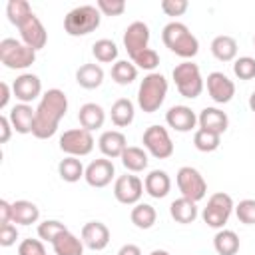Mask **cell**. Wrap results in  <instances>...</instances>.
<instances>
[{"label":"cell","instance_id":"52","mask_svg":"<svg viewBox=\"0 0 255 255\" xmlns=\"http://www.w3.org/2000/svg\"><path fill=\"white\" fill-rule=\"evenodd\" d=\"M253 46H255V36H253Z\"/></svg>","mask_w":255,"mask_h":255},{"label":"cell","instance_id":"39","mask_svg":"<svg viewBox=\"0 0 255 255\" xmlns=\"http://www.w3.org/2000/svg\"><path fill=\"white\" fill-rule=\"evenodd\" d=\"M233 74L239 80H253L255 78V58L251 56H239L233 62Z\"/></svg>","mask_w":255,"mask_h":255},{"label":"cell","instance_id":"41","mask_svg":"<svg viewBox=\"0 0 255 255\" xmlns=\"http://www.w3.org/2000/svg\"><path fill=\"white\" fill-rule=\"evenodd\" d=\"M235 215L245 225H255V199H241L235 205Z\"/></svg>","mask_w":255,"mask_h":255},{"label":"cell","instance_id":"11","mask_svg":"<svg viewBox=\"0 0 255 255\" xmlns=\"http://www.w3.org/2000/svg\"><path fill=\"white\" fill-rule=\"evenodd\" d=\"M18 30H20V36H22V42L26 44V46H30L32 50H42L44 46H46V42H48V32H46V28H44V24L40 22V18L32 12L30 16H26L18 26H16Z\"/></svg>","mask_w":255,"mask_h":255},{"label":"cell","instance_id":"15","mask_svg":"<svg viewBox=\"0 0 255 255\" xmlns=\"http://www.w3.org/2000/svg\"><path fill=\"white\" fill-rule=\"evenodd\" d=\"M116 175V167L112 163V159L108 157H100V159H94L88 167H86V173H84V179L88 185L92 187H106L112 183Z\"/></svg>","mask_w":255,"mask_h":255},{"label":"cell","instance_id":"32","mask_svg":"<svg viewBox=\"0 0 255 255\" xmlns=\"http://www.w3.org/2000/svg\"><path fill=\"white\" fill-rule=\"evenodd\" d=\"M129 219L137 229H149V227H153V223L157 219V213H155L153 205H149V203H135L131 207Z\"/></svg>","mask_w":255,"mask_h":255},{"label":"cell","instance_id":"12","mask_svg":"<svg viewBox=\"0 0 255 255\" xmlns=\"http://www.w3.org/2000/svg\"><path fill=\"white\" fill-rule=\"evenodd\" d=\"M143 181L137 177V175H120L114 183V195L120 203L124 205H135L139 203L141 199V193H143Z\"/></svg>","mask_w":255,"mask_h":255},{"label":"cell","instance_id":"23","mask_svg":"<svg viewBox=\"0 0 255 255\" xmlns=\"http://www.w3.org/2000/svg\"><path fill=\"white\" fill-rule=\"evenodd\" d=\"M78 122L84 129L88 131H94V129H100L106 122V112L100 104H94V102H88L80 108L78 112Z\"/></svg>","mask_w":255,"mask_h":255},{"label":"cell","instance_id":"34","mask_svg":"<svg viewBox=\"0 0 255 255\" xmlns=\"http://www.w3.org/2000/svg\"><path fill=\"white\" fill-rule=\"evenodd\" d=\"M92 54H94V58L98 60V62H102V64H110V62H118V46H116V42L114 40H110V38H100V40H96L94 42V46H92Z\"/></svg>","mask_w":255,"mask_h":255},{"label":"cell","instance_id":"16","mask_svg":"<svg viewBox=\"0 0 255 255\" xmlns=\"http://www.w3.org/2000/svg\"><path fill=\"white\" fill-rule=\"evenodd\" d=\"M12 94L20 104H30L42 94V82L36 74H20L12 84Z\"/></svg>","mask_w":255,"mask_h":255},{"label":"cell","instance_id":"35","mask_svg":"<svg viewBox=\"0 0 255 255\" xmlns=\"http://www.w3.org/2000/svg\"><path fill=\"white\" fill-rule=\"evenodd\" d=\"M137 78V68L133 62H128V60H118L114 66H112V80L120 86H128L131 84L133 80Z\"/></svg>","mask_w":255,"mask_h":255},{"label":"cell","instance_id":"42","mask_svg":"<svg viewBox=\"0 0 255 255\" xmlns=\"http://www.w3.org/2000/svg\"><path fill=\"white\" fill-rule=\"evenodd\" d=\"M96 8L104 16H120L126 12V2L124 0H98Z\"/></svg>","mask_w":255,"mask_h":255},{"label":"cell","instance_id":"24","mask_svg":"<svg viewBox=\"0 0 255 255\" xmlns=\"http://www.w3.org/2000/svg\"><path fill=\"white\" fill-rule=\"evenodd\" d=\"M84 241L80 237H76L70 229L60 233L54 241H52V249L56 255H84Z\"/></svg>","mask_w":255,"mask_h":255},{"label":"cell","instance_id":"1","mask_svg":"<svg viewBox=\"0 0 255 255\" xmlns=\"http://www.w3.org/2000/svg\"><path fill=\"white\" fill-rule=\"evenodd\" d=\"M68 112V98L62 90L52 88L44 92L40 98V104L36 108V120H34V131L32 135L38 139H48L58 131L60 120Z\"/></svg>","mask_w":255,"mask_h":255},{"label":"cell","instance_id":"7","mask_svg":"<svg viewBox=\"0 0 255 255\" xmlns=\"http://www.w3.org/2000/svg\"><path fill=\"white\" fill-rule=\"evenodd\" d=\"M235 209L233 205V199L229 193H223V191H217L213 193L209 199H207V205L203 207L201 211V217L203 221L213 227V229H223V225L227 223L231 211Z\"/></svg>","mask_w":255,"mask_h":255},{"label":"cell","instance_id":"27","mask_svg":"<svg viewBox=\"0 0 255 255\" xmlns=\"http://www.w3.org/2000/svg\"><path fill=\"white\" fill-rule=\"evenodd\" d=\"M76 82L84 90H96L104 82V70L100 64H82L76 70Z\"/></svg>","mask_w":255,"mask_h":255},{"label":"cell","instance_id":"43","mask_svg":"<svg viewBox=\"0 0 255 255\" xmlns=\"http://www.w3.org/2000/svg\"><path fill=\"white\" fill-rule=\"evenodd\" d=\"M18 255H46L44 243L40 239H24L18 245Z\"/></svg>","mask_w":255,"mask_h":255},{"label":"cell","instance_id":"26","mask_svg":"<svg viewBox=\"0 0 255 255\" xmlns=\"http://www.w3.org/2000/svg\"><path fill=\"white\" fill-rule=\"evenodd\" d=\"M40 219V209L36 203L28 199H18L12 203V223L16 225H32Z\"/></svg>","mask_w":255,"mask_h":255},{"label":"cell","instance_id":"46","mask_svg":"<svg viewBox=\"0 0 255 255\" xmlns=\"http://www.w3.org/2000/svg\"><path fill=\"white\" fill-rule=\"evenodd\" d=\"M12 124L8 120V116H0V143H6L12 135Z\"/></svg>","mask_w":255,"mask_h":255},{"label":"cell","instance_id":"45","mask_svg":"<svg viewBox=\"0 0 255 255\" xmlns=\"http://www.w3.org/2000/svg\"><path fill=\"white\" fill-rule=\"evenodd\" d=\"M16 239H18V229H16V225H12V223L0 225V245H2V247L14 245Z\"/></svg>","mask_w":255,"mask_h":255},{"label":"cell","instance_id":"50","mask_svg":"<svg viewBox=\"0 0 255 255\" xmlns=\"http://www.w3.org/2000/svg\"><path fill=\"white\" fill-rule=\"evenodd\" d=\"M249 108H251V112L255 114V92L249 96Z\"/></svg>","mask_w":255,"mask_h":255},{"label":"cell","instance_id":"36","mask_svg":"<svg viewBox=\"0 0 255 255\" xmlns=\"http://www.w3.org/2000/svg\"><path fill=\"white\" fill-rule=\"evenodd\" d=\"M219 143H221V135H217V133H211V131H207V129H195V133H193V145L199 149V151H203V153H209V151H215L217 147H219Z\"/></svg>","mask_w":255,"mask_h":255},{"label":"cell","instance_id":"44","mask_svg":"<svg viewBox=\"0 0 255 255\" xmlns=\"http://www.w3.org/2000/svg\"><path fill=\"white\" fill-rule=\"evenodd\" d=\"M189 8L187 0H161V10L167 16H181Z\"/></svg>","mask_w":255,"mask_h":255},{"label":"cell","instance_id":"25","mask_svg":"<svg viewBox=\"0 0 255 255\" xmlns=\"http://www.w3.org/2000/svg\"><path fill=\"white\" fill-rule=\"evenodd\" d=\"M169 215L175 223H181V225H187V223H193L195 217H197V205L195 201L191 199H185V197H177L171 201L169 205Z\"/></svg>","mask_w":255,"mask_h":255},{"label":"cell","instance_id":"17","mask_svg":"<svg viewBox=\"0 0 255 255\" xmlns=\"http://www.w3.org/2000/svg\"><path fill=\"white\" fill-rule=\"evenodd\" d=\"M82 241L92 251H102L110 243V229L102 221H88L82 227Z\"/></svg>","mask_w":255,"mask_h":255},{"label":"cell","instance_id":"37","mask_svg":"<svg viewBox=\"0 0 255 255\" xmlns=\"http://www.w3.org/2000/svg\"><path fill=\"white\" fill-rule=\"evenodd\" d=\"M6 14H8V20L14 26H18L26 16L32 14V8H30V4L26 0H10L6 4Z\"/></svg>","mask_w":255,"mask_h":255},{"label":"cell","instance_id":"3","mask_svg":"<svg viewBox=\"0 0 255 255\" xmlns=\"http://www.w3.org/2000/svg\"><path fill=\"white\" fill-rule=\"evenodd\" d=\"M165 96H167V80H165V76L159 74V72H151L139 84L137 106L145 114H153V112H157L161 108Z\"/></svg>","mask_w":255,"mask_h":255},{"label":"cell","instance_id":"33","mask_svg":"<svg viewBox=\"0 0 255 255\" xmlns=\"http://www.w3.org/2000/svg\"><path fill=\"white\" fill-rule=\"evenodd\" d=\"M58 173H60V177H62L64 181L76 183V181H80V179L84 177L86 167L82 165V161H80L78 157L68 155V157H64V159L58 163Z\"/></svg>","mask_w":255,"mask_h":255},{"label":"cell","instance_id":"14","mask_svg":"<svg viewBox=\"0 0 255 255\" xmlns=\"http://www.w3.org/2000/svg\"><path fill=\"white\" fill-rule=\"evenodd\" d=\"M207 94L215 104H227L235 96V84L223 72H211L207 76Z\"/></svg>","mask_w":255,"mask_h":255},{"label":"cell","instance_id":"5","mask_svg":"<svg viewBox=\"0 0 255 255\" xmlns=\"http://www.w3.org/2000/svg\"><path fill=\"white\" fill-rule=\"evenodd\" d=\"M173 76V82H175V88L177 92L187 98V100H195L201 96L203 92V78H201V72H199V66L193 64L191 60H185L181 64H177L171 72Z\"/></svg>","mask_w":255,"mask_h":255},{"label":"cell","instance_id":"13","mask_svg":"<svg viewBox=\"0 0 255 255\" xmlns=\"http://www.w3.org/2000/svg\"><path fill=\"white\" fill-rule=\"evenodd\" d=\"M147 44H149V26L141 20L131 22L124 32V48L128 50L129 58L149 48Z\"/></svg>","mask_w":255,"mask_h":255},{"label":"cell","instance_id":"47","mask_svg":"<svg viewBox=\"0 0 255 255\" xmlns=\"http://www.w3.org/2000/svg\"><path fill=\"white\" fill-rule=\"evenodd\" d=\"M12 223V203L6 199H0V225Z\"/></svg>","mask_w":255,"mask_h":255},{"label":"cell","instance_id":"18","mask_svg":"<svg viewBox=\"0 0 255 255\" xmlns=\"http://www.w3.org/2000/svg\"><path fill=\"white\" fill-rule=\"evenodd\" d=\"M165 124L175 129V131H191L197 124V116L191 108L187 106H171L167 112H165Z\"/></svg>","mask_w":255,"mask_h":255},{"label":"cell","instance_id":"30","mask_svg":"<svg viewBox=\"0 0 255 255\" xmlns=\"http://www.w3.org/2000/svg\"><path fill=\"white\" fill-rule=\"evenodd\" d=\"M122 163H124V167L128 169V171H131V173H139V171H143L145 167H147V151L145 149H141V147H137V145H128L126 149H124V153H122Z\"/></svg>","mask_w":255,"mask_h":255},{"label":"cell","instance_id":"20","mask_svg":"<svg viewBox=\"0 0 255 255\" xmlns=\"http://www.w3.org/2000/svg\"><path fill=\"white\" fill-rule=\"evenodd\" d=\"M8 120L14 128V131L18 133H32L34 131V120H36V110H32L30 104H16L10 114Z\"/></svg>","mask_w":255,"mask_h":255},{"label":"cell","instance_id":"10","mask_svg":"<svg viewBox=\"0 0 255 255\" xmlns=\"http://www.w3.org/2000/svg\"><path fill=\"white\" fill-rule=\"evenodd\" d=\"M143 147L157 159H167L173 153V141L169 137V131L163 126H149L143 131Z\"/></svg>","mask_w":255,"mask_h":255},{"label":"cell","instance_id":"8","mask_svg":"<svg viewBox=\"0 0 255 255\" xmlns=\"http://www.w3.org/2000/svg\"><path fill=\"white\" fill-rule=\"evenodd\" d=\"M175 181H177V187L181 191V197L185 199H191V201H201L207 193V183L203 179V175L191 167V165H183L179 167L177 175H175Z\"/></svg>","mask_w":255,"mask_h":255},{"label":"cell","instance_id":"9","mask_svg":"<svg viewBox=\"0 0 255 255\" xmlns=\"http://www.w3.org/2000/svg\"><path fill=\"white\" fill-rule=\"evenodd\" d=\"M60 149L72 157H84L94 149V135L84 128L68 129L60 135Z\"/></svg>","mask_w":255,"mask_h":255},{"label":"cell","instance_id":"4","mask_svg":"<svg viewBox=\"0 0 255 255\" xmlns=\"http://www.w3.org/2000/svg\"><path fill=\"white\" fill-rule=\"evenodd\" d=\"M100 22H102V12L92 4H84V6H76L66 14L64 30L70 36H86L94 32L100 26Z\"/></svg>","mask_w":255,"mask_h":255},{"label":"cell","instance_id":"38","mask_svg":"<svg viewBox=\"0 0 255 255\" xmlns=\"http://www.w3.org/2000/svg\"><path fill=\"white\" fill-rule=\"evenodd\" d=\"M64 231H68V227H66L64 223L56 221V219H46V221H42V223L38 225V237L44 239V241H50V243H52L60 233H64Z\"/></svg>","mask_w":255,"mask_h":255},{"label":"cell","instance_id":"31","mask_svg":"<svg viewBox=\"0 0 255 255\" xmlns=\"http://www.w3.org/2000/svg\"><path fill=\"white\" fill-rule=\"evenodd\" d=\"M213 247L219 255H235L239 251V235L231 229H219L213 237Z\"/></svg>","mask_w":255,"mask_h":255},{"label":"cell","instance_id":"49","mask_svg":"<svg viewBox=\"0 0 255 255\" xmlns=\"http://www.w3.org/2000/svg\"><path fill=\"white\" fill-rule=\"evenodd\" d=\"M118 255H141V249L137 245H133V243H126V245L120 247Z\"/></svg>","mask_w":255,"mask_h":255},{"label":"cell","instance_id":"40","mask_svg":"<svg viewBox=\"0 0 255 255\" xmlns=\"http://www.w3.org/2000/svg\"><path fill=\"white\" fill-rule=\"evenodd\" d=\"M131 62L135 64V68L149 70V74H151V70H155L157 64H159V56H157V52H155L153 48H145L143 52L131 56Z\"/></svg>","mask_w":255,"mask_h":255},{"label":"cell","instance_id":"51","mask_svg":"<svg viewBox=\"0 0 255 255\" xmlns=\"http://www.w3.org/2000/svg\"><path fill=\"white\" fill-rule=\"evenodd\" d=\"M149 255H169V253H167L165 249H153V251H151Z\"/></svg>","mask_w":255,"mask_h":255},{"label":"cell","instance_id":"28","mask_svg":"<svg viewBox=\"0 0 255 255\" xmlns=\"http://www.w3.org/2000/svg\"><path fill=\"white\" fill-rule=\"evenodd\" d=\"M211 54L219 62H233L237 58V40L227 34L215 36L211 40Z\"/></svg>","mask_w":255,"mask_h":255},{"label":"cell","instance_id":"2","mask_svg":"<svg viewBox=\"0 0 255 255\" xmlns=\"http://www.w3.org/2000/svg\"><path fill=\"white\" fill-rule=\"evenodd\" d=\"M161 40L165 48H169V52H173L183 60H189L199 52V40L189 32V28L183 22H177V20L163 26Z\"/></svg>","mask_w":255,"mask_h":255},{"label":"cell","instance_id":"22","mask_svg":"<svg viewBox=\"0 0 255 255\" xmlns=\"http://www.w3.org/2000/svg\"><path fill=\"white\" fill-rule=\"evenodd\" d=\"M143 187H145V191L153 199H161V197H165L169 193L171 179H169L167 171H163V169H151L145 175V179H143Z\"/></svg>","mask_w":255,"mask_h":255},{"label":"cell","instance_id":"48","mask_svg":"<svg viewBox=\"0 0 255 255\" xmlns=\"http://www.w3.org/2000/svg\"><path fill=\"white\" fill-rule=\"evenodd\" d=\"M10 92H12V88H10L6 82H2V84H0V110H4V108L8 106V102H10Z\"/></svg>","mask_w":255,"mask_h":255},{"label":"cell","instance_id":"21","mask_svg":"<svg viewBox=\"0 0 255 255\" xmlns=\"http://www.w3.org/2000/svg\"><path fill=\"white\" fill-rule=\"evenodd\" d=\"M98 145H100V151L104 153V157L108 159H114V157H122L124 149L128 147V139L122 131L118 129H108L100 135L98 139Z\"/></svg>","mask_w":255,"mask_h":255},{"label":"cell","instance_id":"29","mask_svg":"<svg viewBox=\"0 0 255 255\" xmlns=\"http://www.w3.org/2000/svg\"><path fill=\"white\" fill-rule=\"evenodd\" d=\"M110 116H112L114 126H118V128H128V126L133 122V116H135L133 102L128 100V98H120V100H116V102L112 104Z\"/></svg>","mask_w":255,"mask_h":255},{"label":"cell","instance_id":"19","mask_svg":"<svg viewBox=\"0 0 255 255\" xmlns=\"http://www.w3.org/2000/svg\"><path fill=\"white\" fill-rule=\"evenodd\" d=\"M197 124H199L201 129H207L211 133L221 135L229 128V118L219 108H203L197 116Z\"/></svg>","mask_w":255,"mask_h":255},{"label":"cell","instance_id":"6","mask_svg":"<svg viewBox=\"0 0 255 255\" xmlns=\"http://www.w3.org/2000/svg\"><path fill=\"white\" fill-rule=\"evenodd\" d=\"M0 62L10 70H26L36 62V50L16 38H4L0 42Z\"/></svg>","mask_w":255,"mask_h":255}]
</instances>
